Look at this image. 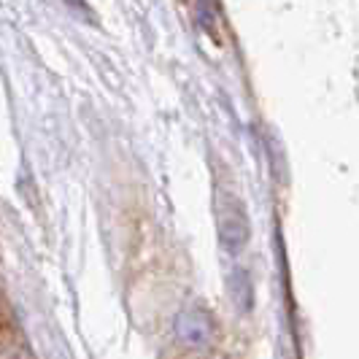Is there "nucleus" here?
Listing matches in <instances>:
<instances>
[{"instance_id": "3", "label": "nucleus", "mask_w": 359, "mask_h": 359, "mask_svg": "<svg viewBox=\"0 0 359 359\" xmlns=\"http://www.w3.org/2000/svg\"><path fill=\"white\" fill-rule=\"evenodd\" d=\"M0 359H30V351L17 335H3L0 338Z\"/></svg>"}, {"instance_id": "1", "label": "nucleus", "mask_w": 359, "mask_h": 359, "mask_svg": "<svg viewBox=\"0 0 359 359\" xmlns=\"http://www.w3.org/2000/svg\"><path fill=\"white\" fill-rule=\"evenodd\" d=\"M173 330H176V341L184 348H189V351L208 348L216 335V324L211 319V311L198 306V303H189V306L181 308L179 313H176Z\"/></svg>"}, {"instance_id": "2", "label": "nucleus", "mask_w": 359, "mask_h": 359, "mask_svg": "<svg viewBox=\"0 0 359 359\" xmlns=\"http://www.w3.org/2000/svg\"><path fill=\"white\" fill-rule=\"evenodd\" d=\"M216 224H219V238L227 252L238 254L246 241H249V216L243 211L241 200L233 195H219L216 203Z\"/></svg>"}]
</instances>
